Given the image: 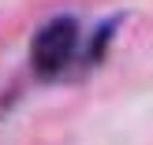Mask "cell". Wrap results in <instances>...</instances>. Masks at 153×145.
<instances>
[{
	"label": "cell",
	"instance_id": "1",
	"mask_svg": "<svg viewBox=\"0 0 153 145\" xmlns=\"http://www.w3.org/2000/svg\"><path fill=\"white\" fill-rule=\"evenodd\" d=\"M82 52V26L75 15L49 19L30 41V71L37 78H60Z\"/></svg>",
	"mask_w": 153,
	"mask_h": 145
}]
</instances>
